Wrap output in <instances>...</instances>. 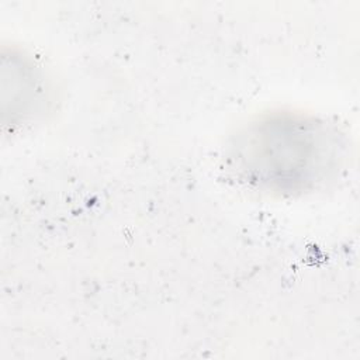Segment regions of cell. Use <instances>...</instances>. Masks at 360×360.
<instances>
[{"label":"cell","instance_id":"6da1fadb","mask_svg":"<svg viewBox=\"0 0 360 360\" xmlns=\"http://www.w3.org/2000/svg\"><path fill=\"white\" fill-rule=\"evenodd\" d=\"M342 156L343 143L335 128L291 112L271 114L246 127L231 153L243 180L281 194L322 184L336 172Z\"/></svg>","mask_w":360,"mask_h":360}]
</instances>
